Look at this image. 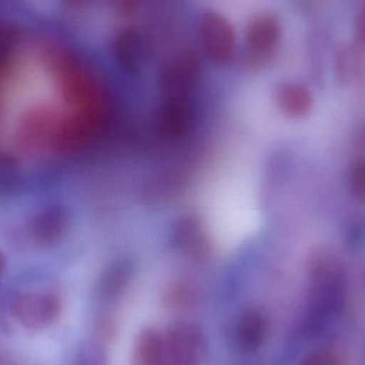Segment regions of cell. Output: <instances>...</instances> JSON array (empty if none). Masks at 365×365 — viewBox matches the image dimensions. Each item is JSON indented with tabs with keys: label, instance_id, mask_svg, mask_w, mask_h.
Instances as JSON below:
<instances>
[{
	"label": "cell",
	"instance_id": "3957f363",
	"mask_svg": "<svg viewBox=\"0 0 365 365\" xmlns=\"http://www.w3.org/2000/svg\"><path fill=\"white\" fill-rule=\"evenodd\" d=\"M151 53L147 36L138 28H123L115 34L113 53L118 66L128 73H136L147 63Z\"/></svg>",
	"mask_w": 365,
	"mask_h": 365
},
{
	"label": "cell",
	"instance_id": "8992f818",
	"mask_svg": "<svg viewBox=\"0 0 365 365\" xmlns=\"http://www.w3.org/2000/svg\"><path fill=\"white\" fill-rule=\"evenodd\" d=\"M277 98L281 108L291 117H304L312 108V94L302 83H283L277 92Z\"/></svg>",
	"mask_w": 365,
	"mask_h": 365
},
{
	"label": "cell",
	"instance_id": "ba28073f",
	"mask_svg": "<svg viewBox=\"0 0 365 365\" xmlns=\"http://www.w3.org/2000/svg\"><path fill=\"white\" fill-rule=\"evenodd\" d=\"M164 344L160 334L155 331L143 332L137 343L136 358L143 365H154L162 359Z\"/></svg>",
	"mask_w": 365,
	"mask_h": 365
},
{
	"label": "cell",
	"instance_id": "277c9868",
	"mask_svg": "<svg viewBox=\"0 0 365 365\" xmlns=\"http://www.w3.org/2000/svg\"><path fill=\"white\" fill-rule=\"evenodd\" d=\"M13 314L27 329L42 330L57 321L60 306L51 297L24 298L13 307Z\"/></svg>",
	"mask_w": 365,
	"mask_h": 365
},
{
	"label": "cell",
	"instance_id": "9c48e42d",
	"mask_svg": "<svg viewBox=\"0 0 365 365\" xmlns=\"http://www.w3.org/2000/svg\"><path fill=\"white\" fill-rule=\"evenodd\" d=\"M359 53L354 45H340L336 53V73L339 78L342 81H349L351 78L359 63Z\"/></svg>",
	"mask_w": 365,
	"mask_h": 365
},
{
	"label": "cell",
	"instance_id": "7c38bea8",
	"mask_svg": "<svg viewBox=\"0 0 365 365\" xmlns=\"http://www.w3.org/2000/svg\"><path fill=\"white\" fill-rule=\"evenodd\" d=\"M355 36L357 42L365 47V0H361L359 10L356 15Z\"/></svg>",
	"mask_w": 365,
	"mask_h": 365
},
{
	"label": "cell",
	"instance_id": "52a82bcc",
	"mask_svg": "<svg viewBox=\"0 0 365 365\" xmlns=\"http://www.w3.org/2000/svg\"><path fill=\"white\" fill-rule=\"evenodd\" d=\"M267 334V323L265 317L257 312L250 311L240 321L238 334L242 346L249 351H257L262 346Z\"/></svg>",
	"mask_w": 365,
	"mask_h": 365
},
{
	"label": "cell",
	"instance_id": "6da1fadb",
	"mask_svg": "<svg viewBox=\"0 0 365 365\" xmlns=\"http://www.w3.org/2000/svg\"><path fill=\"white\" fill-rule=\"evenodd\" d=\"M199 36L204 53L217 66H227L235 57L236 34L223 15L207 11L199 21Z\"/></svg>",
	"mask_w": 365,
	"mask_h": 365
},
{
	"label": "cell",
	"instance_id": "5b68a950",
	"mask_svg": "<svg viewBox=\"0 0 365 365\" xmlns=\"http://www.w3.org/2000/svg\"><path fill=\"white\" fill-rule=\"evenodd\" d=\"M200 64L197 57L190 53L177 56L163 68L160 75L162 87L166 91H185L192 87L199 76Z\"/></svg>",
	"mask_w": 365,
	"mask_h": 365
},
{
	"label": "cell",
	"instance_id": "8fae6325",
	"mask_svg": "<svg viewBox=\"0 0 365 365\" xmlns=\"http://www.w3.org/2000/svg\"><path fill=\"white\" fill-rule=\"evenodd\" d=\"M300 365H341L340 358L334 351L317 349L309 354Z\"/></svg>",
	"mask_w": 365,
	"mask_h": 365
},
{
	"label": "cell",
	"instance_id": "4fadbf2b",
	"mask_svg": "<svg viewBox=\"0 0 365 365\" xmlns=\"http://www.w3.org/2000/svg\"><path fill=\"white\" fill-rule=\"evenodd\" d=\"M110 8L118 14L128 15L134 12L141 0H108Z\"/></svg>",
	"mask_w": 365,
	"mask_h": 365
},
{
	"label": "cell",
	"instance_id": "7a4b0ae2",
	"mask_svg": "<svg viewBox=\"0 0 365 365\" xmlns=\"http://www.w3.org/2000/svg\"><path fill=\"white\" fill-rule=\"evenodd\" d=\"M282 38V26L276 15L264 12L255 15L247 25L245 43L249 59L264 63L274 57Z\"/></svg>",
	"mask_w": 365,
	"mask_h": 365
},
{
	"label": "cell",
	"instance_id": "5bb4252c",
	"mask_svg": "<svg viewBox=\"0 0 365 365\" xmlns=\"http://www.w3.org/2000/svg\"><path fill=\"white\" fill-rule=\"evenodd\" d=\"M78 1H87V0H78Z\"/></svg>",
	"mask_w": 365,
	"mask_h": 365
},
{
	"label": "cell",
	"instance_id": "30bf717a",
	"mask_svg": "<svg viewBox=\"0 0 365 365\" xmlns=\"http://www.w3.org/2000/svg\"><path fill=\"white\" fill-rule=\"evenodd\" d=\"M349 182L353 197L365 204V158H359L351 165Z\"/></svg>",
	"mask_w": 365,
	"mask_h": 365
}]
</instances>
